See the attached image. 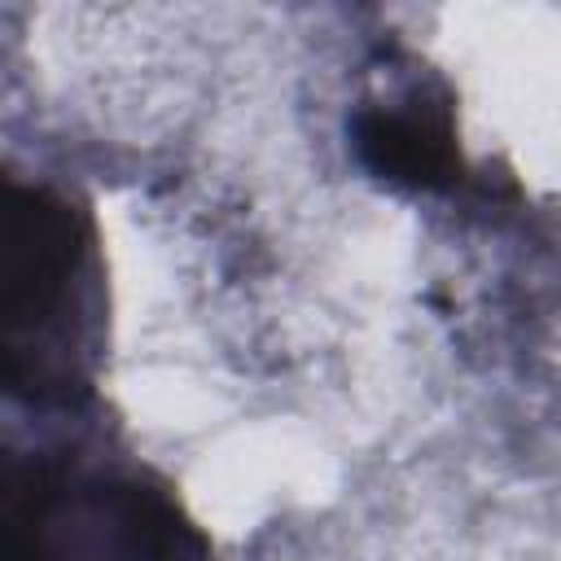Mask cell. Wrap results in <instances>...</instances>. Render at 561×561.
I'll return each instance as SVG.
<instances>
[{"label": "cell", "mask_w": 561, "mask_h": 561, "mask_svg": "<svg viewBox=\"0 0 561 561\" xmlns=\"http://www.w3.org/2000/svg\"><path fill=\"white\" fill-rule=\"evenodd\" d=\"M96 333L92 224L44 184L4 180L0 210V359L4 386L31 403L88 390Z\"/></svg>", "instance_id": "obj_1"}, {"label": "cell", "mask_w": 561, "mask_h": 561, "mask_svg": "<svg viewBox=\"0 0 561 561\" xmlns=\"http://www.w3.org/2000/svg\"><path fill=\"white\" fill-rule=\"evenodd\" d=\"M4 561H215L206 535L149 478L31 456L4 469Z\"/></svg>", "instance_id": "obj_2"}, {"label": "cell", "mask_w": 561, "mask_h": 561, "mask_svg": "<svg viewBox=\"0 0 561 561\" xmlns=\"http://www.w3.org/2000/svg\"><path fill=\"white\" fill-rule=\"evenodd\" d=\"M351 149L368 175L399 188H447L460 180L451 110L425 88L359 105L351 114Z\"/></svg>", "instance_id": "obj_3"}]
</instances>
